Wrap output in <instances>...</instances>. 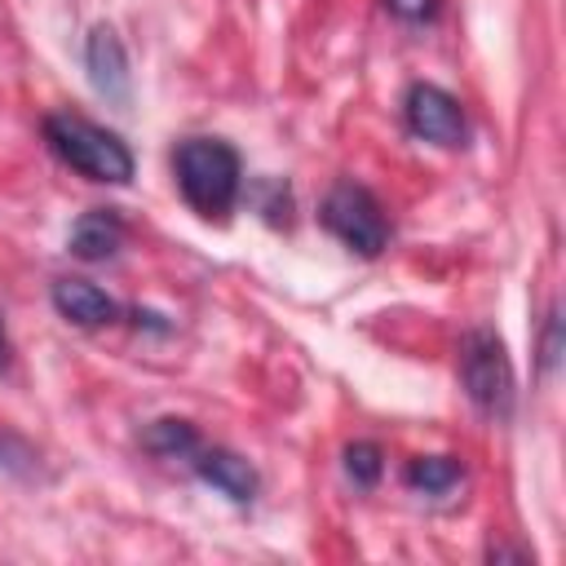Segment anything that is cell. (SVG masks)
Returning a JSON list of instances; mask_svg holds the SVG:
<instances>
[{
	"instance_id": "cell-1",
	"label": "cell",
	"mask_w": 566,
	"mask_h": 566,
	"mask_svg": "<svg viewBox=\"0 0 566 566\" xmlns=\"http://www.w3.org/2000/svg\"><path fill=\"white\" fill-rule=\"evenodd\" d=\"M172 172H177L181 199L199 217H226L239 199L243 164H239V150L221 137H186L172 155Z\"/></svg>"
},
{
	"instance_id": "cell-2",
	"label": "cell",
	"mask_w": 566,
	"mask_h": 566,
	"mask_svg": "<svg viewBox=\"0 0 566 566\" xmlns=\"http://www.w3.org/2000/svg\"><path fill=\"white\" fill-rule=\"evenodd\" d=\"M44 142L66 168H75L88 181H106V186L133 181V150L115 133L97 128L84 115H49L44 119Z\"/></svg>"
},
{
	"instance_id": "cell-3",
	"label": "cell",
	"mask_w": 566,
	"mask_h": 566,
	"mask_svg": "<svg viewBox=\"0 0 566 566\" xmlns=\"http://www.w3.org/2000/svg\"><path fill=\"white\" fill-rule=\"evenodd\" d=\"M460 380L469 402L482 416L504 420L513 411V363L504 354V340L491 327H473L460 340Z\"/></svg>"
},
{
	"instance_id": "cell-4",
	"label": "cell",
	"mask_w": 566,
	"mask_h": 566,
	"mask_svg": "<svg viewBox=\"0 0 566 566\" xmlns=\"http://www.w3.org/2000/svg\"><path fill=\"white\" fill-rule=\"evenodd\" d=\"M323 226L358 256H376L385 243H389V221L376 203V195L367 186H354V181H336L323 199Z\"/></svg>"
},
{
	"instance_id": "cell-5",
	"label": "cell",
	"mask_w": 566,
	"mask_h": 566,
	"mask_svg": "<svg viewBox=\"0 0 566 566\" xmlns=\"http://www.w3.org/2000/svg\"><path fill=\"white\" fill-rule=\"evenodd\" d=\"M402 115H407V128L433 146H460L464 142V111L438 84H411L402 97Z\"/></svg>"
},
{
	"instance_id": "cell-6",
	"label": "cell",
	"mask_w": 566,
	"mask_h": 566,
	"mask_svg": "<svg viewBox=\"0 0 566 566\" xmlns=\"http://www.w3.org/2000/svg\"><path fill=\"white\" fill-rule=\"evenodd\" d=\"M84 66H88V80L93 88L106 97V102H128L133 93V71H128V53L119 44V35L102 22L88 31V44H84Z\"/></svg>"
},
{
	"instance_id": "cell-7",
	"label": "cell",
	"mask_w": 566,
	"mask_h": 566,
	"mask_svg": "<svg viewBox=\"0 0 566 566\" xmlns=\"http://www.w3.org/2000/svg\"><path fill=\"white\" fill-rule=\"evenodd\" d=\"M49 296H53V310H57L66 323H75V327H106V323L119 318L115 296H106V292H102L97 283H88V279H57Z\"/></svg>"
},
{
	"instance_id": "cell-8",
	"label": "cell",
	"mask_w": 566,
	"mask_h": 566,
	"mask_svg": "<svg viewBox=\"0 0 566 566\" xmlns=\"http://www.w3.org/2000/svg\"><path fill=\"white\" fill-rule=\"evenodd\" d=\"M195 469H199V478H203L208 486H217V491H221L226 500H234V504H248V500L256 495V486H261L256 469H252L239 451H226V447L199 451Z\"/></svg>"
},
{
	"instance_id": "cell-9",
	"label": "cell",
	"mask_w": 566,
	"mask_h": 566,
	"mask_svg": "<svg viewBox=\"0 0 566 566\" xmlns=\"http://www.w3.org/2000/svg\"><path fill=\"white\" fill-rule=\"evenodd\" d=\"M119 243H124V221L115 208H93L71 230V252L80 261H106L119 252Z\"/></svg>"
},
{
	"instance_id": "cell-10",
	"label": "cell",
	"mask_w": 566,
	"mask_h": 566,
	"mask_svg": "<svg viewBox=\"0 0 566 566\" xmlns=\"http://www.w3.org/2000/svg\"><path fill=\"white\" fill-rule=\"evenodd\" d=\"M142 447L159 460H181V455H195L199 451V433L190 420H177V416H164L155 424L142 429Z\"/></svg>"
},
{
	"instance_id": "cell-11",
	"label": "cell",
	"mask_w": 566,
	"mask_h": 566,
	"mask_svg": "<svg viewBox=\"0 0 566 566\" xmlns=\"http://www.w3.org/2000/svg\"><path fill=\"white\" fill-rule=\"evenodd\" d=\"M460 460L455 455H416L411 464H407V482L416 486V491H424V495H442V491H451L455 482H460Z\"/></svg>"
},
{
	"instance_id": "cell-12",
	"label": "cell",
	"mask_w": 566,
	"mask_h": 566,
	"mask_svg": "<svg viewBox=\"0 0 566 566\" xmlns=\"http://www.w3.org/2000/svg\"><path fill=\"white\" fill-rule=\"evenodd\" d=\"M345 473L354 486H376L385 473V451L376 442H349L345 447Z\"/></svg>"
},
{
	"instance_id": "cell-13",
	"label": "cell",
	"mask_w": 566,
	"mask_h": 566,
	"mask_svg": "<svg viewBox=\"0 0 566 566\" xmlns=\"http://www.w3.org/2000/svg\"><path fill=\"white\" fill-rule=\"evenodd\" d=\"M557 358H562V314H557V305L548 310V318H544V340H539V371H553L557 367Z\"/></svg>"
},
{
	"instance_id": "cell-14",
	"label": "cell",
	"mask_w": 566,
	"mask_h": 566,
	"mask_svg": "<svg viewBox=\"0 0 566 566\" xmlns=\"http://www.w3.org/2000/svg\"><path fill=\"white\" fill-rule=\"evenodd\" d=\"M385 9L402 22H429L438 13V0H385Z\"/></svg>"
},
{
	"instance_id": "cell-15",
	"label": "cell",
	"mask_w": 566,
	"mask_h": 566,
	"mask_svg": "<svg viewBox=\"0 0 566 566\" xmlns=\"http://www.w3.org/2000/svg\"><path fill=\"white\" fill-rule=\"evenodd\" d=\"M9 363V336H4V318H0V367Z\"/></svg>"
}]
</instances>
